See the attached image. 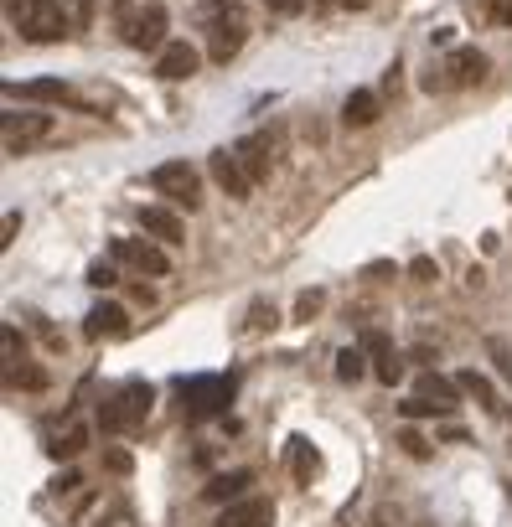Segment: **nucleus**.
Instances as JSON below:
<instances>
[{"instance_id": "393cba45", "label": "nucleus", "mask_w": 512, "mask_h": 527, "mask_svg": "<svg viewBox=\"0 0 512 527\" xmlns=\"http://www.w3.org/2000/svg\"><path fill=\"white\" fill-rule=\"evenodd\" d=\"M295 476H300V481L316 476V455L306 450V440H295Z\"/></svg>"}, {"instance_id": "20e7f679", "label": "nucleus", "mask_w": 512, "mask_h": 527, "mask_svg": "<svg viewBox=\"0 0 512 527\" xmlns=\"http://www.w3.org/2000/svg\"><path fill=\"white\" fill-rule=\"evenodd\" d=\"M150 414V388L145 383H130V388H119L104 409H99V424L109 429V434H130L140 419Z\"/></svg>"}, {"instance_id": "7ed1b4c3", "label": "nucleus", "mask_w": 512, "mask_h": 527, "mask_svg": "<svg viewBox=\"0 0 512 527\" xmlns=\"http://www.w3.org/2000/svg\"><path fill=\"white\" fill-rule=\"evenodd\" d=\"M150 186H156V197L176 202V207H202V176L187 166V161H161L156 171H150Z\"/></svg>"}, {"instance_id": "9d476101", "label": "nucleus", "mask_w": 512, "mask_h": 527, "mask_svg": "<svg viewBox=\"0 0 512 527\" xmlns=\"http://www.w3.org/2000/svg\"><path fill=\"white\" fill-rule=\"evenodd\" d=\"M202 68V52L192 47V42H166L161 52H156V73L166 78V83H182V78H192Z\"/></svg>"}, {"instance_id": "cd10ccee", "label": "nucleus", "mask_w": 512, "mask_h": 527, "mask_svg": "<svg viewBox=\"0 0 512 527\" xmlns=\"http://www.w3.org/2000/svg\"><path fill=\"white\" fill-rule=\"evenodd\" d=\"M399 445H404V450H409L414 460H425V455H430V445H425V440H419V434H414V429H404V434H399Z\"/></svg>"}, {"instance_id": "f257e3e1", "label": "nucleus", "mask_w": 512, "mask_h": 527, "mask_svg": "<svg viewBox=\"0 0 512 527\" xmlns=\"http://www.w3.org/2000/svg\"><path fill=\"white\" fill-rule=\"evenodd\" d=\"M197 16H202V31H207V57L213 62L238 57V47L249 37V16H244L238 0H202Z\"/></svg>"}, {"instance_id": "423d86ee", "label": "nucleus", "mask_w": 512, "mask_h": 527, "mask_svg": "<svg viewBox=\"0 0 512 527\" xmlns=\"http://www.w3.org/2000/svg\"><path fill=\"white\" fill-rule=\"evenodd\" d=\"M487 52H476V47H450L445 62H440V73H445V88H476L481 78H487Z\"/></svg>"}, {"instance_id": "f3484780", "label": "nucleus", "mask_w": 512, "mask_h": 527, "mask_svg": "<svg viewBox=\"0 0 512 527\" xmlns=\"http://www.w3.org/2000/svg\"><path fill=\"white\" fill-rule=\"evenodd\" d=\"M140 228L150 238H161V243H182V217H176L171 207H140Z\"/></svg>"}, {"instance_id": "f03ea898", "label": "nucleus", "mask_w": 512, "mask_h": 527, "mask_svg": "<svg viewBox=\"0 0 512 527\" xmlns=\"http://www.w3.org/2000/svg\"><path fill=\"white\" fill-rule=\"evenodd\" d=\"M16 26H21V37L26 42H63L68 37V11H63V0H26V6L16 11Z\"/></svg>"}, {"instance_id": "9b49d317", "label": "nucleus", "mask_w": 512, "mask_h": 527, "mask_svg": "<svg viewBox=\"0 0 512 527\" xmlns=\"http://www.w3.org/2000/svg\"><path fill=\"white\" fill-rule=\"evenodd\" d=\"M114 259L135 264L140 274H166V269H171V259L161 254L156 243H135V238H114Z\"/></svg>"}, {"instance_id": "1a4fd4ad", "label": "nucleus", "mask_w": 512, "mask_h": 527, "mask_svg": "<svg viewBox=\"0 0 512 527\" xmlns=\"http://www.w3.org/2000/svg\"><path fill=\"white\" fill-rule=\"evenodd\" d=\"M275 522V502L269 496H238L218 512V527H269Z\"/></svg>"}, {"instance_id": "c756f323", "label": "nucleus", "mask_w": 512, "mask_h": 527, "mask_svg": "<svg viewBox=\"0 0 512 527\" xmlns=\"http://www.w3.org/2000/svg\"><path fill=\"white\" fill-rule=\"evenodd\" d=\"M316 310H321V295H316V290L295 300V316H300V321H311V316H316Z\"/></svg>"}, {"instance_id": "6e6552de", "label": "nucleus", "mask_w": 512, "mask_h": 527, "mask_svg": "<svg viewBox=\"0 0 512 527\" xmlns=\"http://www.w3.org/2000/svg\"><path fill=\"white\" fill-rule=\"evenodd\" d=\"M207 171H213V181L223 186L228 197H238V202H244V197L254 192V176L244 171V161H238L233 150H213V161H207Z\"/></svg>"}, {"instance_id": "aec40b11", "label": "nucleus", "mask_w": 512, "mask_h": 527, "mask_svg": "<svg viewBox=\"0 0 512 527\" xmlns=\"http://www.w3.org/2000/svg\"><path fill=\"white\" fill-rule=\"evenodd\" d=\"M363 362H368V352H363V347H347V352H337V378H342V383H357V378L368 372Z\"/></svg>"}, {"instance_id": "a878e982", "label": "nucleus", "mask_w": 512, "mask_h": 527, "mask_svg": "<svg viewBox=\"0 0 512 527\" xmlns=\"http://www.w3.org/2000/svg\"><path fill=\"white\" fill-rule=\"evenodd\" d=\"M481 6H487L492 26H512V0H481Z\"/></svg>"}, {"instance_id": "f8f14e48", "label": "nucleus", "mask_w": 512, "mask_h": 527, "mask_svg": "<svg viewBox=\"0 0 512 527\" xmlns=\"http://www.w3.org/2000/svg\"><path fill=\"white\" fill-rule=\"evenodd\" d=\"M125 331H130V316H125V305H114V300L94 305V310H88V321H83V336H88V341L125 336Z\"/></svg>"}, {"instance_id": "0eeeda50", "label": "nucleus", "mask_w": 512, "mask_h": 527, "mask_svg": "<svg viewBox=\"0 0 512 527\" xmlns=\"http://www.w3.org/2000/svg\"><path fill=\"white\" fill-rule=\"evenodd\" d=\"M0 135H6V150L11 155H21L26 145H37V140L52 135V114H6Z\"/></svg>"}, {"instance_id": "b1692460", "label": "nucleus", "mask_w": 512, "mask_h": 527, "mask_svg": "<svg viewBox=\"0 0 512 527\" xmlns=\"http://www.w3.org/2000/svg\"><path fill=\"white\" fill-rule=\"evenodd\" d=\"M88 285H94V290H114L119 285V269L114 264H94V269H88Z\"/></svg>"}, {"instance_id": "4be33fe9", "label": "nucleus", "mask_w": 512, "mask_h": 527, "mask_svg": "<svg viewBox=\"0 0 512 527\" xmlns=\"http://www.w3.org/2000/svg\"><path fill=\"white\" fill-rule=\"evenodd\" d=\"M487 357H492V367L502 372V378L512 383V341L507 336H487Z\"/></svg>"}, {"instance_id": "5701e85b", "label": "nucleus", "mask_w": 512, "mask_h": 527, "mask_svg": "<svg viewBox=\"0 0 512 527\" xmlns=\"http://www.w3.org/2000/svg\"><path fill=\"white\" fill-rule=\"evenodd\" d=\"M83 445H88V429H83V424H73V429L63 434V440H57V445H52V455H78Z\"/></svg>"}, {"instance_id": "c85d7f7f", "label": "nucleus", "mask_w": 512, "mask_h": 527, "mask_svg": "<svg viewBox=\"0 0 512 527\" xmlns=\"http://www.w3.org/2000/svg\"><path fill=\"white\" fill-rule=\"evenodd\" d=\"M409 274H414V279H425V285H430V279H440V269H435V259H425V254H419V259L409 264Z\"/></svg>"}, {"instance_id": "ddd939ff", "label": "nucleus", "mask_w": 512, "mask_h": 527, "mask_svg": "<svg viewBox=\"0 0 512 527\" xmlns=\"http://www.w3.org/2000/svg\"><path fill=\"white\" fill-rule=\"evenodd\" d=\"M363 352L373 357L378 383H399V378H404V362L394 357V341H388L383 331H363Z\"/></svg>"}, {"instance_id": "412c9836", "label": "nucleus", "mask_w": 512, "mask_h": 527, "mask_svg": "<svg viewBox=\"0 0 512 527\" xmlns=\"http://www.w3.org/2000/svg\"><path fill=\"white\" fill-rule=\"evenodd\" d=\"M254 476L249 471H233V476H218L213 486H207V502H228V496H238V491H244Z\"/></svg>"}, {"instance_id": "2f4dec72", "label": "nucleus", "mask_w": 512, "mask_h": 527, "mask_svg": "<svg viewBox=\"0 0 512 527\" xmlns=\"http://www.w3.org/2000/svg\"><path fill=\"white\" fill-rule=\"evenodd\" d=\"M94 21V0H78V26H88Z\"/></svg>"}, {"instance_id": "39448f33", "label": "nucleus", "mask_w": 512, "mask_h": 527, "mask_svg": "<svg viewBox=\"0 0 512 527\" xmlns=\"http://www.w3.org/2000/svg\"><path fill=\"white\" fill-rule=\"evenodd\" d=\"M119 26H125V42L140 47V52H161L166 47V6H156V0H150L145 11H130Z\"/></svg>"}, {"instance_id": "4468645a", "label": "nucleus", "mask_w": 512, "mask_h": 527, "mask_svg": "<svg viewBox=\"0 0 512 527\" xmlns=\"http://www.w3.org/2000/svg\"><path fill=\"white\" fill-rule=\"evenodd\" d=\"M414 393H419V398H430V403H440L445 414H456V409H461V398H466L461 383H456V378H440L435 367H430V372H419V388H414Z\"/></svg>"}, {"instance_id": "6ab92c4d", "label": "nucleus", "mask_w": 512, "mask_h": 527, "mask_svg": "<svg viewBox=\"0 0 512 527\" xmlns=\"http://www.w3.org/2000/svg\"><path fill=\"white\" fill-rule=\"evenodd\" d=\"M456 383H461V393H466V398H476L487 414H497V409H502V403H497V388H492V378H481V372H461Z\"/></svg>"}, {"instance_id": "a211bd4d", "label": "nucleus", "mask_w": 512, "mask_h": 527, "mask_svg": "<svg viewBox=\"0 0 512 527\" xmlns=\"http://www.w3.org/2000/svg\"><path fill=\"white\" fill-rule=\"evenodd\" d=\"M21 99L26 104H73V88L63 78H32V83H21Z\"/></svg>"}, {"instance_id": "2eb2a0df", "label": "nucleus", "mask_w": 512, "mask_h": 527, "mask_svg": "<svg viewBox=\"0 0 512 527\" xmlns=\"http://www.w3.org/2000/svg\"><path fill=\"white\" fill-rule=\"evenodd\" d=\"M233 155L244 161V171H249L254 181H264L269 166H275V145H269V135H244V140L233 145Z\"/></svg>"}, {"instance_id": "7c9ffc66", "label": "nucleus", "mask_w": 512, "mask_h": 527, "mask_svg": "<svg viewBox=\"0 0 512 527\" xmlns=\"http://www.w3.org/2000/svg\"><path fill=\"white\" fill-rule=\"evenodd\" d=\"M264 6L275 11V16H300V6H306V0H264Z\"/></svg>"}, {"instance_id": "473e14b6", "label": "nucleus", "mask_w": 512, "mask_h": 527, "mask_svg": "<svg viewBox=\"0 0 512 527\" xmlns=\"http://www.w3.org/2000/svg\"><path fill=\"white\" fill-rule=\"evenodd\" d=\"M507 496H512V491H507Z\"/></svg>"}, {"instance_id": "bb28decb", "label": "nucleus", "mask_w": 512, "mask_h": 527, "mask_svg": "<svg viewBox=\"0 0 512 527\" xmlns=\"http://www.w3.org/2000/svg\"><path fill=\"white\" fill-rule=\"evenodd\" d=\"M11 383H26V388H47V372H37V367H11Z\"/></svg>"}, {"instance_id": "dca6fc26", "label": "nucleus", "mask_w": 512, "mask_h": 527, "mask_svg": "<svg viewBox=\"0 0 512 527\" xmlns=\"http://www.w3.org/2000/svg\"><path fill=\"white\" fill-rule=\"evenodd\" d=\"M378 114H383V104H378L373 88H352V93H347L342 119L352 124V130H368V124H378Z\"/></svg>"}]
</instances>
